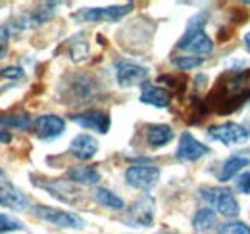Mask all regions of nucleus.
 Instances as JSON below:
<instances>
[{
    "instance_id": "nucleus-1",
    "label": "nucleus",
    "mask_w": 250,
    "mask_h": 234,
    "mask_svg": "<svg viewBox=\"0 0 250 234\" xmlns=\"http://www.w3.org/2000/svg\"><path fill=\"white\" fill-rule=\"evenodd\" d=\"M250 98V69L227 71L216 81L206 106L218 114H231Z\"/></svg>"
},
{
    "instance_id": "nucleus-2",
    "label": "nucleus",
    "mask_w": 250,
    "mask_h": 234,
    "mask_svg": "<svg viewBox=\"0 0 250 234\" xmlns=\"http://www.w3.org/2000/svg\"><path fill=\"white\" fill-rule=\"evenodd\" d=\"M204 23H206V14H198L196 18H192V20L188 21L185 35H183L181 40L177 42V48L194 54L196 58L208 56V54L214 50V42H212V39L206 35Z\"/></svg>"
},
{
    "instance_id": "nucleus-3",
    "label": "nucleus",
    "mask_w": 250,
    "mask_h": 234,
    "mask_svg": "<svg viewBox=\"0 0 250 234\" xmlns=\"http://www.w3.org/2000/svg\"><path fill=\"white\" fill-rule=\"evenodd\" d=\"M135 8V4H124V6H106V8H83L77 14H73V18L77 21L83 23H114L125 18L131 10Z\"/></svg>"
},
{
    "instance_id": "nucleus-4",
    "label": "nucleus",
    "mask_w": 250,
    "mask_h": 234,
    "mask_svg": "<svg viewBox=\"0 0 250 234\" xmlns=\"http://www.w3.org/2000/svg\"><path fill=\"white\" fill-rule=\"evenodd\" d=\"M200 196H202L204 202H208L210 205H216L218 213L223 217L233 219L241 213V205L237 202L235 194L227 188H204L200 192Z\"/></svg>"
},
{
    "instance_id": "nucleus-5",
    "label": "nucleus",
    "mask_w": 250,
    "mask_h": 234,
    "mask_svg": "<svg viewBox=\"0 0 250 234\" xmlns=\"http://www.w3.org/2000/svg\"><path fill=\"white\" fill-rule=\"evenodd\" d=\"M208 136L212 140H218L223 146H235V144H243L250 138V131L245 125H239L235 121H227V123H219L212 125L208 129Z\"/></svg>"
},
{
    "instance_id": "nucleus-6",
    "label": "nucleus",
    "mask_w": 250,
    "mask_h": 234,
    "mask_svg": "<svg viewBox=\"0 0 250 234\" xmlns=\"http://www.w3.org/2000/svg\"><path fill=\"white\" fill-rule=\"evenodd\" d=\"M154 198L152 196H141L127 207L124 215V223L129 227H152L154 221Z\"/></svg>"
},
{
    "instance_id": "nucleus-7",
    "label": "nucleus",
    "mask_w": 250,
    "mask_h": 234,
    "mask_svg": "<svg viewBox=\"0 0 250 234\" xmlns=\"http://www.w3.org/2000/svg\"><path fill=\"white\" fill-rule=\"evenodd\" d=\"M33 213L46 221V223H52L56 227H62V229H83L85 227V221L75 215V213H69V211H63V209H56V207H48V205H37L33 209Z\"/></svg>"
},
{
    "instance_id": "nucleus-8",
    "label": "nucleus",
    "mask_w": 250,
    "mask_h": 234,
    "mask_svg": "<svg viewBox=\"0 0 250 234\" xmlns=\"http://www.w3.org/2000/svg\"><path fill=\"white\" fill-rule=\"evenodd\" d=\"M0 205L12 211H23L29 205V198L8 178L2 167H0Z\"/></svg>"
},
{
    "instance_id": "nucleus-9",
    "label": "nucleus",
    "mask_w": 250,
    "mask_h": 234,
    "mask_svg": "<svg viewBox=\"0 0 250 234\" xmlns=\"http://www.w3.org/2000/svg\"><path fill=\"white\" fill-rule=\"evenodd\" d=\"M148 75H150L148 67L139 65L135 61L122 59V61L116 63V79H118V85L124 88L137 87L141 83H146Z\"/></svg>"
},
{
    "instance_id": "nucleus-10",
    "label": "nucleus",
    "mask_w": 250,
    "mask_h": 234,
    "mask_svg": "<svg viewBox=\"0 0 250 234\" xmlns=\"http://www.w3.org/2000/svg\"><path fill=\"white\" fill-rule=\"evenodd\" d=\"M125 180L137 190H152L160 180V169L152 165H131L125 171Z\"/></svg>"
},
{
    "instance_id": "nucleus-11",
    "label": "nucleus",
    "mask_w": 250,
    "mask_h": 234,
    "mask_svg": "<svg viewBox=\"0 0 250 234\" xmlns=\"http://www.w3.org/2000/svg\"><path fill=\"white\" fill-rule=\"evenodd\" d=\"M210 152V148L202 144L200 140H196L188 131H185L179 136V146L175 150V157L179 161H196L200 157H204Z\"/></svg>"
},
{
    "instance_id": "nucleus-12",
    "label": "nucleus",
    "mask_w": 250,
    "mask_h": 234,
    "mask_svg": "<svg viewBox=\"0 0 250 234\" xmlns=\"http://www.w3.org/2000/svg\"><path fill=\"white\" fill-rule=\"evenodd\" d=\"M71 121L77 123L83 129L96 131L100 135H106L110 131V125H112L110 116L106 112H100V110H89V112H83V114H73Z\"/></svg>"
},
{
    "instance_id": "nucleus-13",
    "label": "nucleus",
    "mask_w": 250,
    "mask_h": 234,
    "mask_svg": "<svg viewBox=\"0 0 250 234\" xmlns=\"http://www.w3.org/2000/svg\"><path fill=\"white\" fill-rule=\"evenodd\" d=\"M65 131V121L60 116H41L35 121V133L41 140H54L58 136H62Z\"/></svg>"
},
{
    "instance_id": "nucleus-14",
    "label": "nucleus",
    "mask_w": 250,
    "mask_h": 234,
    "mask_svg": "<svg viewBox=\"0 0 250 234\" xmlns=\"http://www.w3.org/2000/svg\"><path fill=\"white\" fill-rule=\"evenodd\" d=\"M67 98H71L73 104L91 102L94 98V83L85 75L73 77L69 81V85H67Z\"/></svg>"
},
{
    "instance_id": "nucleus-15",
    "label": "nucleus",
    "mask_w": 250,
    "mask_h": 234,
    "mask_svg": "<svg viewBox=\"0 0 250 234\" xmlns=\"http://www.w3.org/2000/svg\"><path fill=\"white\" fill-rule=\"evenodd\" d=\"M56 8H58V4H56V2H44V4H39L29 16L21 18V21H23V23H21V25H18V29H27V27H37V25L46 23L48 20H52V18H54Z\"/></svg>"
},
{
    "instance_id": "nucleus-16",
    "label": "nucleus",
    "mask_w": 250,
    "mask_h": 234,
    "mask_svg": "<svg viewBox=\"0 0 250 234\" xmlns=\"http://www.w3.org/2000/svg\"><path fill=\"white\" fill-rule=\"evenodd\" d=\"M69 152H71V156H75L77 159L87 161V159L94 157V154L98 152V142H96V138H93L91 135H85V133H83V135H77V136L71 140Z\"/></svg>"
},
{
    "instance_id": "nucleus-17",
    "label": "nucleus",
    "mask_w": 250,
    "mask_h": 234,
    "mask_svg": "<svg viewBox=\"0 0 250 234\" xmlns=\"http://www.w3.org/2000/svg\"><path fill=\"white\" fill-rule=\"evenodd\" d=\"M141 102L146 106H154V108H167L171 104V94L166 88L145 83L143 92H141Z\"/></svg>"
},
{
    "instance_id": "nucleus-18",
    "label": "nucleus",
    "mask_w": 250,
    "mask_h": 234,
    "mask_svg": "<svg viewBox=\"0 0 250 234\" xmlns=\"http://www.w3.org/2000/svg\"><path fill=\"white\" fill-rule=\"evenodd\" d=\"M173 129L169 125H146V142L150 148H162L173 140Z\"/></svg>"
},
{
    "instance_id": "nucleus-19",
    "label": "nucleus",
    "mask_w": 250,
    "mask_h": 234,
    "mask_svg": "<svg viewBox=\"0 0 250 234\" xmlns=\"http://www.w3.org/2000/svg\"><path fill=\"white\" fill-rule=\"evenodd\" d=\"M247 165H249V157L245 154H235V156H231V157H227L223 161V165H221V169L218 173V178L221 182H227L235 175H239Z\"/></svg>"
},
{
    "instance_id": "nucleus-20",
    "label": "nucleus",
    "mask_w": 250,
    "mask_h": 234,
    "mask_svg": "<svg viewBox=\"0 0 250 234\" xmlns=\"http://www.w3.org/2000/svg\"><path fill=\"white\" fill-rule=\"evenodd\" d=\"M67 178L73 180V182H79V184H96L100 180V173L94 169V167H89V165H79V167H73L67 171Z\"/></svg>"
},
{
    "instance_id": "nucleus-21",
    "label": "nucleus",
    "mask_w": 250,
    "mask_h": 234,
    "mask_svg": "<svg viewBox=\"0 0 250 234\" xmlns=\"http://www.w3.org/2000/svg\"><path fill=\"white\" fill-rule=\"evenodd\" d=\"M214 223H216V213H214L212 207H202V209H198V211L194 213V217H192V229L198 231V233L210 231V229L214 227Z\"/></svg>"
},
{
    "instance_id": "nucleus-22",
    "label": "nucleus",
    "mask_w": 250,
    "mask_h": 234,
    "mask_svg": "<svg viewBox=\"0 0 250 234\" xmlns=\"http://www.w3.org/2000/svg\"><path fill=\"white\" fill-rule=\"evenodd\" d=\"M94 200L100 205H104L108 209H116V211H120V209L125 207L124 200L120 196H116L112 190H108V188H96L94 190Z\"/></svg>"
},
{
    "instance_id": "nucleus-23",
    "label": "nucleus",
    "mask_w": 250,
    "mask_h": 234,
    "mask_svg": "<svg viewBox=\"0 0 250 234\" xmlns=\"http://www.w3.org/2000/svg\"><path fill=\"white\" fill-rule=\"evenodd\" d=\"M204 63V58H196V56H175L171 58V65L177 67L179 71H188L194 67H200Z\"/></svg>"
},
{
    "instance_id": "nucleus-24",
    "label": "nucleus",
    "mask_w": 250,
    "mask_h": 234,
    "mask_svg": "<svg viewBox=\"0 0 250 234\" xmlns=\"http://www.w3.org/2000/svg\"><path fill=\"white\" fill-rule=\"evenodd\" d=\"M2 127H14V129H27L31 125V117L27 114H18V116L0 117Z\"/></svg>"
},
{
    "instance_id": "nucleus-25",
    "label": "nucleus",
    "mask_w": 250,
    "mask_h": 234,
    "mask_svg": "<svg viewBox=\"0 0 250 234\" xmlns=\"http://www.w3.org/2000/svg\"><path fill=\"white\" fill-rule=\"evenodd\" d=\"M218 234H250V227L243 221L223 223L218 229Z\"/></svg>"
},
{
    "instance_id": "nucleus-26",
    "label": "nucleus",
    "mask_w": 250,
    "mask_h": 234,
    "mask_svg": "<svg viewBox=\"0 0 250 234\" xmlns=\"http://www.w3.org/2000/svg\"><path fill=\"white\" fill-rule=\"evenodd\" d=\"M20 229H23V223H20L18 219H14L10 215L0 213V234L14 233V231H20Z\"/></svg>"
},
{
    "instance_id": "nucleus-27",
    "label": "nucleus",
    "mask_w": 250,
    "mask_h": 234,
    "mask_svg": "<svg viewBox=\"0 0 250 234\" xmlns=\"http://www.w3.org/2000/svg\"><path fill=\"white\" fill-rule=\"evenodd\" d=\"M0 77L2 79H23L25 77V71L18 65H10V67H4L0 71Z\"/></svg>"
},
{
    "instance_id": "nucleus-28",
    "label": "nucleus",
    "mask_w": 250,
    "mask_h": 234,
    "mask_svg": "<svg viewBox=\"0 0 250 234\" xmlns=\"http://www.w3.org/2000/svg\"><path fill=\"white\" fill-rule=\"evenodd\" d=\"M8 46H10V31L6 25H0V59L8 54Z\"/></svg>"
},
{
    "instance_id": "nucleus-29",
    "label": "nucleus",
    "mask_w": 250,
    "mask_h": 234,
    "mask_svg": "<svg viewBox=\"0 0 250 234\" xmlns=\"http://www.w3.org/2000/svg\"><path fill=\"white\" fill-rule=\"evenodd\" d=\"M235 186H237V190H239V192H243V194H250V171L241 173L239 178H237V182H235Z\"/></svg>"
},
{
    "instance_id": "nucleus-30",
    "label": "nucleus",
    "mask_w": 250,
    "mask_h": 234,
    "mask_svg": "<svg viewBox=\"0 0 250 234\" xmlns=\"http://www.w3.org/2000/svg\"><path fill=\"white\" fill-rule=\"evenodd\" d=\"M10 140H12V135H10L8 131H2V129H0V142L6 144V142H10Z\"/></svg>"
},
{
    "instance_id": "nucleus-31",
    "label": "nucleus",
    "mask_w": 250,
    "mask_h": 234,
    "mask_svg": "<svg viewBox=\"0 0 250 234\" xmlns=\"http://www.w3.org/2000/svg\"><path fill=\"white\" fill-rule=\"evenodd\" d=\"M243 44H245V48H247V52H250V31L245 35V39H243Z\"/></svg>"
}]
</instances>
